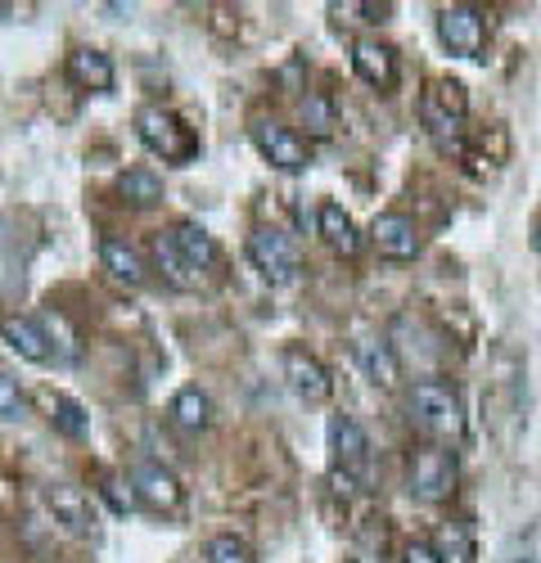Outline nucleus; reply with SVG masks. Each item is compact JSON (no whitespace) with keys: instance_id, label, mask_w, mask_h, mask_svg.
I'll return each instance as SVG.
<instances>
[{"instance_id":"1","label":"nucleus","mask_w":541,"mask_h":563,"mask_svg":"<svg viewBox=\"0 0 541 563\" xmlns=\"http://www.w3.org/2000/svg\"><path fill=\"white\" fill-rule=\"evenodd\" d=\"M330 478L343 496L361 492L371 483V438L352 415H330Z\"/></svg>"},{"instance_id":"31","label":"nucleus","mask_w":541,"mask_h":563,"mask_svg":"<svg viewBox=\"0 0 541 563\" xmlns=\"http://www.w3.org/2000/svg\"><path fill=\"white\" fill-rule=\"evenodd\" d=\"M523 563H537V559H523Z\"/></svg>"},{"instance_id":"16","label":"nucleus","mask_w":541,"mask_h":563,"mask_svg":"<svg viewBox=\"0 0 541 563\" xmlns=\"http://www.w3.org/2000/svg\"><path fill=\"white\" fill-rule=\"evenodd\" d=\"M167 240H172V249L186 257L195 271L217 266V244H212V234H208L199 221H176V225L167 230Z\"/></svg>"},{"instance_id":"30","label":"nucleus","mask_w":541,"mask_h":563,"mask_svg":"<svg viewBox=\"0 0 541 563\" xmlns=\"http://www.w3.org/2000/svg\"><path fill=\"white\" fill-rule=\"evenodd\" d=\"M5 14H10V5H0V19H5Z\"/></svg>"},{"instance_id":"26","label":"nucleus","mask_w":541,"mask_h":563,"mask_svg":"<svg viewBox=\"0 0 541 563\" xmlns=\"http://www.w3.org/2000/svg\"><path fill=\"white\" fill-rule=\"evenodd\" d=\"M208 563H257V554H253V545L244 537L221 532V537L208 541Z\"/></svg>"},{"instance_id":"5","label":"nucleus","mask_w":541,"mask_h":563,"mask_svg":"<svg viewBox=\"0 0 541 563\" xmlns=\"http://www.w3.org/2000/svg\"><path fill=\"white\" fill-rule=\"evenodd\" d=\"M456 478H461V464H456V451L442 446V442H429L411 455V496L424 500V505H438L456 492Z\"/></svg>"},{"instance_id":"4","label":"nucleus","mask_w":541,"mask_h":563,"mask_svg":"<svg viewBox=\"0 0 541 563\" xmlns=\"http://www.w3.org/2000/svg\"><path fill=\"white\" fill-rule=\"evenodd\" d=\"M465 113H470V96H465V86H461V81H451V77L429 81L424 100H420V118H424L429 135L438 140L442 150H461Z\"/></svg>"},{"instance_id":"24","label":"nucleus","mask_w":541,"mask_h":563,"mask_svg":"<svg viewBox=\"0 0 541 563\" xmlns=\"http://www.w3.org/2000/svg\"><path fill=\"white\" fill-rule=\"evenodd\" d=\"M298 113H302V126L311 135H330L334 131V104H330V96H321V90H311V96L298 104Z\"/></svg>"},{"instance_id":"22","label":"nucleus","mask_w":541,"mask_h":563,"mask_svg":"<svg viewBox=\"0 0 541 563\" xmlns=\"http://www.w3.org/2000/svg\"><path fill=\"white\" fill-rule=\"evenodd\" d=\"M208 419H212V401H208V393H199V388H180V393L172 397V424L199 433V429H208Z\"/></svg>"},{"instance_id":"3","label":"nucleus","mask_w":541,"mask_h":563,"mask_svg":"<svg viewBox=\"0 0 541 563\" xmlns=\"http://www.w3.org/2000/svg\"><path fill=\"white\" fill-rule=\"evenodd\" d=\"M135 135H141V145L150 154H158L163 163H176V167L199 154V135L163 104H150V109L135 113Z\"/></svg>"},{"instance_id":"7","label":"nucleus","mask_w":541,"mask_h":563,"mask_svg":"<svg viewBox=\"0 0 541 563\" xmlns=\"http://www.w3.org/2000/svg\"><path fill=\"white\" fill-rule=\"evenodd\" d=\"M438 41L461 59H483L487 45V14L478 5H446L438 10Z\"/></svg>"},{"instance_id":"10","label":"nucleus","mask_w":541,"mask_h":563,"mask_svg":"<svg viewBox=\"0 0 541 563\" xmlns=\"http://www.w3.org/2000/svg\"><path fill=\"white\" fill-rule=\"evenodd\" d=\"M280 365H285V379H289V388H294L302 401H330L334 379H330V369H325L321 361H316L307 347H285Z\"/></svg>"},{"instance_id":"13","label":"nucleus","mask_w":541,"mask_h":563,"mask_svg":"<svg viewBox=\"0 0 541 563\" xmlns=\"http://www.w3.org/2000/svg\"><path fill=\"white\" fill-rule=\"evenodd\" d=\"M45 505H51L55 523H64L68 532H77V537L96 532V509H90L86 492H77V487H51V492H45Z\"/></svg>"},{"instance_id":"29","label":"nucleus","mask_w":541,"mask_h":563,"mask_svg":"<svg viewBox=\"0 0 541 563\" xmlns=\"http://www.w3.org/2000/svg\"><path fill=\"white\" fill-rule=\"evenodd\" d=\"M401 563H438V550L429 541H411V545H406V554H401Z\"/></svg>"},{"instance_id":"27","label":"nucleus","mask_w":541,"mask_h":563,"mask_svg":"<svg viewBox=\"0 0 541 563\" xmlns=\"http://www.w3.org/2000/svg\"><path fill=\"white\" fill-rule=\"evenodd\" d=\"M23 415H27V397H23L19 379L0 369V419H23Z\"/></svg>"},{"instance_id":"20","label":"nucleus","mask_w":541,"mask_h":563,"mask_svg":"<svg viewBox=\"0 0 541 563\" xmlns=\"http://www.w3.org/2000/svg\"><path fill=\"white\" fill-rule=\"evenodd\" d=\"M118 195H122L131 208H154V203H163V180H158L154 167H131V172H122V180H118Z\"/></svg>"},{"instance_id":"19","label":"nucleus","mask_w":541,"mask_h":563,"mask_svg":"<svg viewBox=\"0 0 541 563\" xmlns=\"http://www.w3.org/2000/svg\"><path fill=\"white\" fill-rule=\"evenodd\" d=\"M100 262H104V271L118 279V285H145V262H141V253H135L131 244H122V240H113V234H104L100 240Z\"/></svg>"},{"instance_id":"12","label":"nucleus","mask_w":541,"mask_h":563,"mask_svg":"<svg viewBox=\"0 0 541 563\" xmlns=\"http://www.w3.org/2000/svg\"><path fill=\"white\" fill-rule=\"evenodd\" d=\"M352 73L366 81V86H375V90H388L397 81V55H393V45H384L375 36L356 41L352 45Z\"/></svg>"},{"instance_id":"11","label":"nucleus","mask_w":541,"mask_h":563,"mask_svg":"<svg viewBox=\"0 0 541 563\" xmlns=\"http://www.w3.org/2000/svg\"><path fill=\"white\" fill-rule=\"evenodd\" d=\"M371 240L375 249L388 257V262H411L420 253V234H416V221L406 212H379L375 225H371Z\"/></svg>"},{"instance_id":"28","label":"nucleus","mask_w":541,"mask_h":563,"mask_svg":"<svg viewBox=\"0 0 541 563\" xmlns=\"http://www.w3.org/2000/svg\"><path fill=\"white\" fill-rule=\"evenodd\" d=\"M104 500L113 505V514H131L135 505V487H126V483H118V478H104Z\"/></svg>"},{"instance_id":"9","label":"nucleus","mask_w":541,"mask_h":563,"mask_svg":"<svg viewBox=\"0 0 541 563\" xmlns=\"http://www.w3.org/2000/svg\"><path fill=\"white\" fill-rule=\"evenodd\" d=\"M131 487H135V500H141L145 509H154V514H172V509H180V496H186L172 468H163V464L150 460V455L131 464Z\"/></svg>"},{"instance_id":"17","label":"nucleus","mask_w":541,"mask_h":563,"mask_svg":"<svg viewBox=\"0 0 541 563\" xmlns=\"http://www.w3.org/2000/svg\"><path fill=\"white\" fill-rule=\"evenodd\" d=\"M68 77L81 90H113V59L104 51H90V45H81V51L68 55Z\"/></svg>"},{"instance_id":"15","label":"nucleus","mask_w":541,"mask_h":563,"mask_svg":"<svg viewBox=\"0 0 541 563\" xmlns=\"http://www.w3.org/2000/svg\"><path fill=\"white\" fill-rule=\"evenodd\" d=\"M356 361H361V369H366V379L375 384V388H397V379H401V361H397V352L384 343V339H356Z\"/></svg>"},{"instance_id":"23","label":"nucleus","mask_w":541,"mask_h":563,"mask_svg":"<svg viewBox=\"0 0 541 563\" xmlns=\"http://www.w3.org/2000/svg\"><path fill=\"white\" fill-rule=\"evenodd\" d=\"M438 563H478V550H474V532L470 523H446L438 532Z\"/></svg>"},{"instance_id":"8","label":"nucleus","mask_w":541,"mask_h":563,"mask_svg":"<svg viewBox=\"0 0 541 563\" xmlns=\"http://www.w3.org/2000/svg\"><path fill=\"white\" fill-rule=\"evenodd\" d=\"M253 145L262 150V158H266L270 167H280V172H302V167L311 163L302 135H298L294 126L276 122V118H257V122H253Z\"/></svg>"},{"instance_id":"2","label":"nucleus","mask_w":541,"mask_h":563,"mask_svg":"<svg viewBox=\"0 0 541 563\" xmlns=\"http://www.w3.org/2000/svg\"><path fill=\"white\" fill-rule=\"evenodd\" d=\"M411 419L438 442H461L465 415H461V393L446 379H420L411 388Z\"/></svg>"},{"instance_id":"21","label":"nucleus","mask_w":541,"mask_h":563,"mask_svg":"<svg viewBox=\"0 0 541 563\" xmlns=\"http://www.w3.org/2000/svg\"><path fill=\"white\" fill-rule=\"evenodd\" d=\"M154 257H158V271H163V279H167L172 289H199V285H203V271H195L186 257H180V253L172 249L167 234H158Z\"/></svg>"},{"instance_id":"6","label":"nucleus","mask_w":541,"mask_h":563,"mask_svg":"<svg viewBox=\"0 0 541 563\" xmlns=\"http://www.w3.org/2000/svg\"><path fill=\"white\" fill-rule=\"evenodd\" d=\"M249 257H253V266L262 271L266 285H276V289H280V285H294L298 266H302L294 240H289L285 230H270V225H262V230L249 234Z\"/></svg>"},{"instance_id":"14","label":"nucleus","mask_w":541,"mask_h":563,"mask_svg":"<svg viewBox=\"0 0 541 563\" xmlns=\"http://www.w3.org/2000/svg\"><path fill=\"white\" fill-rule=\"evenodd\" d=\"M0 339H5L10 352H19L23 361H36V365L51 361V339H45V330L27 316H5L0 320Z\"/></svg>"},{"instance_id":"18","label":"nucleus","mask_w":541,"mask_h":563,"mask_svg":"<svg viewBox=\"0 0 541 563\" xmlns=\"http://www.w3.org/2000/svg\"><path fill=\"white\" fill-rule=\"evenodd\" d=\"M316 225H321V240L334 249V253H343V257H356V249H361V234H356V221L339 208V203H321V212H316Z\"/></svg>"},{"instance_id":"25","label":"nucleus","mask_w":541,"mask_h":563,"mask_svg":"<svg viewBox=\"0 0 541 563\" xmlns=\"http://www.w3.org/2000/svg\"><path fill=\"white\" fill-rule=\"evenodd\" d=\"M51 419H55V429H59L64 438H86V433H90V419H86V410H81L73 397H55V401H51Z\"/></svg>"}]
</instances>
